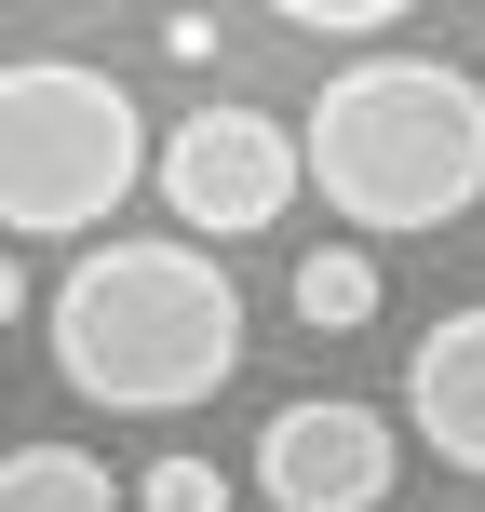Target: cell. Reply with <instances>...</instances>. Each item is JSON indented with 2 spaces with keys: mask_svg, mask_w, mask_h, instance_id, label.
Here are the masks:
<instances>
[{
  "mask_svg": "<svg viewBox=\"0 0 485 512\" xmlns=\"http://www.w3.org/2000/svg\"><path fill=\"white\" fill-rule=\"evenodd\" d=\"M297 189H324V216L364 256L459 230L485 203V81L445 54H351L297 122Z\"/></svg>",
  "mask_w": 485,
  "mask_h": 512,
  "instance_id": "cell-1",
  "label": "cell"
},
{
  "mask_svg": "<svg viewBox=\"0 0 485 512\" xmlns=\"http://www.w3.org/2000/svg\"><path fill=\"white\" fill-rule=\"evenodd\" d=\"M41 324L54 378L108 418H189L243 378V283L203 243H81Z\"/></svg>",
  "mask_w": 485,
  "mask_h": 512,
  "instance_id": "cell-2",
  "label": "cell"
},
{
  "mask_svg": "<svg viewBox=\"0 0 485 512\" xmlns=\"http://www.w3.org/2000/svg\"><path fill=\"white\" fill-rule=\"evenodd\" d=\"M149 176V122L81 54H14L0 68V243H81Z\"/></svg>",
  "mask_w": 485,
  "mask_h": 512,
  "instance_id": "cell-3",
  "label": "cell"
},
{
  "mask_svg": "<svg viewBox=\"0 0 485 512\" xmlns=\"http://www.w3.org/2000/svg\"><path fill=\"white\" fill-rule=\"evenodd\" d=\"M149 176H162V203H176L189 243H256L297 203V122H270L243 95H203V108H176L149 135Z\"/></svg>",
  "mask_w": 485,
  "mask_h": 512,
  "instance_id": "cell-4",
  "label": "cell"
},
{
  "mask_svg": "<svg viewBox=\"0 0 485 512\" xmlns=\"http://www.w3.org/2000/svg\"><path fill=\"white\" fill-rule=\"evenodd\" d=\"M391 418L351 405V391H297V405H270V432H256V499L270 512H378L391 499Z\"/></svg>",
  "mask_w": 485,
  "mask_h": 512,
  "instance_id": "cell-5",
  "label": "cell"
},
{
  "mask_svg": "<svg viewBox=\"0 0 485 512\" xmlns=\"http://www.w3.org/2000/svg\"><path fill=\"white\" fill-rule=\"evenodd\" d=\"M405 418H418V445H432L445 472L485 486V297L445 310V324L405 351Z\"/></svg>",
  "mask_w": 485,
  "mask_h": 512,
  "instance_id": "cell-6",
  "label": "cell"
},
{
  "mask_svg": "<svg viewBox=\"0 0 485 512\" xmlns=\"http://www.w3.org/2000/svg\"><path fill=\"white\" fill-rule=\"evenodd\" d=\"M0 512H122V486H108V459H81V445H14V459H0Z\"/></svg>",
  "mask_w": 485,
  "mask_h": 512,
  "instance_id": "cell-7",
  "label": "cell"
},
{
  "mask_svg": "<svg viewBox=\"0 0 485 512\" xmlns=\"http://www.w3.org/2000/svg\"><path fill=\"white\" fill-rule=\"evenodd\" d=\"M283 297H297L310 337H351V324H378V256H364V243H310Z\"/></svg>",
  "mask_w": 485,
  "mask_h": 512,
  "instance_id": "cell-8",
  "label": "cell"
},
{
  "mask_svg": "<svg viewBox=\"0 0 485 512\" xmlns=\"http://www.w3.org/2000/svg\"><path fill=\"white\" fill-rule=\"evenodd\" d=\"M135 512H230V472L216 459H149L135 472Z\"/></svg>",
  "mask_w": 485,
  "mask_h": 512,
  "instance_id": "cell-9",
  "label": "cell"
},
{
  "mask_svg": "<svg viewBox=\"0 0 485 512\" xmlns=\"http://www.w3.org/2000/svg\"><path fill=\"white\" fill-rule=\"evenodd\" d=\"M270 27H310V41H378V27H405V0H283Z\"/></svg>",
  "mask_w": 485,
  "mask_h": 512,
  "instance_id": "cell-10",
  "label": "cell"
},
{
  "mask_svg": "<svg viewBox=\"0 0 485 512\" xmlns=\"http://www.w3.org/2000/svg\"><path fill=\"white\" fill-rule=\"evenodd\" d=\"M14 310H27V270H14V243H0V324H14Z\"/></svg>",
  "mask_w": 485,
  "mask_h": 512,
  "instance_id": "cell-11",
  "label": "cell"
}]
</instances>
